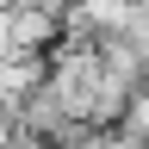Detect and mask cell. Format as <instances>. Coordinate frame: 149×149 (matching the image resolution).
<instances>
[{"mask_svg": "<svg viewBox=\"0 0 149 149\" xmlns=\"http://www.w3.org/2000/svg\"><path fill=\"white\" fill-rule=\"evenodd\" d=\"M62 44V19L44 6H0V56H50Z\"/></svg>", "mask_w": 149, "mask_h": 149, "instance_id": "cell-1", "label": "cell"}, {"mask_svg": "<svg viewBox=\"0 0 149 149\" xmlns=\"http://www.w3.org/2000/svg\"><path fill=\"white\" fill-rule=\"evenodd\" d=\"M118 130H124V137H143V143H149V93H143V87L130 93V106H124Z\"/></svg>", "mask_w": 149, "mask_h": 149, "instance_id": "cell-2", "label": "cell"}, {"mask_svg": "<svg viewBox=\"0 0 149 149\" xmlns=\"http://www.w3.org/2000/svg\"><path fill=\"white\" fill-rule=\"evenodd\" d=\"M68 149H118V130H93V124H87L81 137L68 143Z\"/></svg>", "mask_w": 149, "mask_h": 149, "instance_id": "cell-3", "label": "cell"}, {"mask_svg": "<svg viewBox=\"0 0 149 149\" xmlns=\"http://www.w3.org/2000/svg\"><path fill=\"white\" fill-rule=\"evenodd\" d=\"M118 149H149L143 137H124V130H118Z\"/></svg>", "mask_w": 149, "mask_h": 149, "instance_id": "cell-4", "label": "cell"}]
</instances>
